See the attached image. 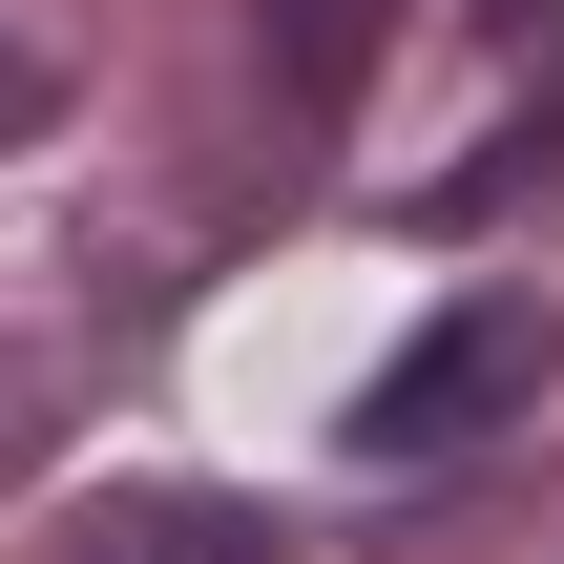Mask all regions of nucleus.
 Instances as JSON below:
<instances>
[{
    "label": "nucleus",
    "instance_id": "nucleus-1",
    "mask_svg": "<svg viewBox=\"0 0 564 564\" xmlns=\"http://www.w3.org/2000/svg\"><path fill=\"white\" fill-rule=\"evenodd\" d=\"M544 377H564V314H544V293H460L419 356L356 377V460H460V440H502Z\"/></svg>",
    "mask_w": 564,
    "mask_h": 564
},
{
    "label": "nucleus",
    "instance_id": "nucleus-2",
    "mask_svg": "<svg viewBox=\"0 0 564 564\" xmlns=\"http://www.w3.org/2000/svg\"><path fill=\"white\" fill-rule=\"evenodd\" d=\"M377 42H398V0H251V63H272L293 126H335V105L377 84Z\"/></svg>",
    "mask_w": 564,
    "mask_h": 564
},
{
    "label": "nucleus",
    "instance_id": "nucleus-3",
    "mask_svg": "<svg viewBox=\"0 0 564 564\" xmlns=\"http://www.w3.org/2000/svg\"><path fill=\"white\" fill-rule=\"evenodd\" d=\"M84 564H272V502H209V481H147V502H105Z\"/></svg>",
    "mask_w": 564,
    "mask_h": 564
},
{
    "label": "nucleus",
    "instance_id": "nucleus-4",
    "mask_svg": "<svg viewBox=\"0 0 564 564\" xmlns=\"http://www.w3.org/2000/svg\"><path fill=\"white\" fill-rule=\"evenodd\" d=\"M523 188H564V105H523V126L460 167V209H523Z\"/></svg>",
    "mask_w": 564,
    "mask_h": 564
},
{
    "label": "nucleus",
    "instance_id": "nucleus-5",
    "mask_svg": "<svg viewBox=\"0 0 564 564\" xmlns=\"http://www.w3.org/2000/svg\"><path fill=\"white\" fill-rule=\"evenodd\" d=\"M42 105H63V84H42V42H0V147H21Z\"/></svg>",
    "mask_w": 564,
    "mask_h": 564
},
{
    "label": "nucleus",
    "instance_id": "nucleus-6",
    "mask_svg": "<svg viewBox=\"0 0 564 564\" xmlns=\"http://www.w3.org/2000/svg\"><path fill=\"white\" fill-rule=\"evenodd\" d=\"M21 440H42V377H0V460H21Z\"/></svg>",
    "mask_w": 564,
    "mask_h": 564
},
{
    "label": "nucleus",
    "instance_id": "nucleus-7",
    "mask_svg": "<svg viewBox=\"0 0 564 564\" xmlns=\"http://www.w3.org/2000/svg\"><path fill=\"white\" fill-rule=\"evenodd\" d=\"M481 21H564V0H481Z\"/></svg>",
    "mask_w": 564,
    "mask_h": 564
}]
</instances>
